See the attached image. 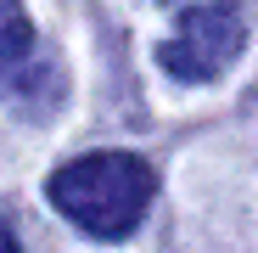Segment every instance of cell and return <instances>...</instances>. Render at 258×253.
Segmentation results:
<instances>
[{"label": "cell", "mask_w": 258, "mask_h": 253, "mask_svg": "<svg viewBox=\"0 0 258 253\" xmlns=\"http://www.w3.org/2000/svg\"><path fill=\"white\" fill-rule=\"evenodd\" d=\"M51 208L96 242H123L152 208V163L135 152H84L51 175Z\"/></svg>", "instance_id": "obj_1"}, {"label": "cell", "mask_w": 258, "mask_h": 253, "mask_svg": "<svg viewBox=\"0 0 258 253\" xmlns=\"http://www.w3.org/2000/svg\"><path fill=\"white\" fill-rule=\"evenodd\" d=\"M247 45V12L241 0H197V6L180 12L174 34L157 45L163 73H174L185 84H208L219 79Z\"/></svg>", "instance_id": "obj_2"}, {"label": "cell", "mask_w": 258, "mask_h": 253, "mask_svg": "<svg viewBox=\"0 0 258 253\" xmlns=\"http://www.w3.org/2000/svg\"><path fill=\"white\" fill-rule=\"evenodd\" d=\"M34 62V23L23 0H0V73H17Z\"/></svg>", "instance_id": "obj_3"}, {"label": "cell", "mask_w": 258, "mask_h": 253, "mask_svg": "<svg viewBox=\"0 0 258 253\" xmlns=\"http://www.w3.org/2000/svg\"><path fill=\"white\" fill-rule=\"evenodd\" d=\"M0 253H17V236H12V225L0 220Z\"/></svg>", "instance_id": "obj_4"}]
</instances>
